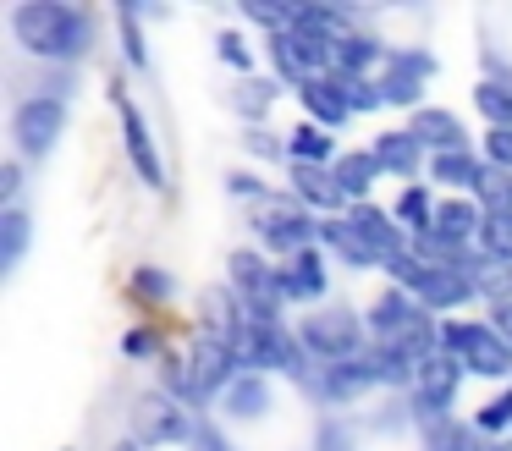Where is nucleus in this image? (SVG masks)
<instances>
[{
    "mask_svg": "<svg viewBox=\"0 0 512 451\" xmlns=\"http://www.w3.org/2000/svg\"><path fill=\"white\" fill-rule=\"evenodd\" d=\"M12 33L28 55H45V61H72V55H83L94 39L89 17L61 6V0H28V6H17Z\"/></svg>",
    "mask_w": 512,
    "mask_h": 451,
    "instance_id": "nucleus-1",
    "label": "nucleus"
},
{
    "mask_svg": "<svg viewBox=\"0 0 512 451\" xmlns=\"http://www.w3.org/2000/svg\"><path fill=\"white\" fill-rule=\"evenodd\" d=\"M441 341H446V352H452L463 369L485 374V380H501V374H512V347L496 336V325L452 319V325H441Z\"/></svg>",
    "mask_w": 512,
    "mask_h": 451,
    "instance_id": "nucleus-2",
    "label": "nucleus"
},
{
    "mask_svg": "<svg viewBox=\"0 0 512 451\" xmlns=\"http://www.w3.org/2000/svg\"><path fill=\"white\" fill-rule=\"evenodd\" d=\"M61 127H67V105H61V94H39V99H23L12 116V138L23 154H50L61 138Z\"/></svg>",
    "mask_w": 512,
    "mask_h": 451,
    "instance_id": "nucleus-3",
    "label": "nucleus"
},
{
    "mask_svg": "<svg viewBox=\"0 0 512 451\" xmlns=\"http://www.w3.org/2000/svg\"><path fill=\"white\" fill-rule=\"evenodd\" d=\"M303 347L325 363H353V358H364V325H358L353 314L325 308V314H314L309 325H303Z\"/></svg>",
    "mask_w": 512,
    "mask_h": 451,
    "instance_id": "nucleus-4",
    "label": "nucleus"
},
{
    "mask_svg": "<svg viewBox=\"0 0 512 451\" xmlns=\"http://www.w3.org/2000/svg\"><path fill=\"white\" fill-rule=\"evenodd\" d=\"M232 286L248 297V308H254V319H265V325H276V308H281V270H270L259 253H232Z\"/></svg>",
    "mask_w": 512,
    "mask_h": 451,
    "instance_id": "nucleus-5",
    "label": "nucleus"
},
{
    "mask_svg": "<svg viewBox=\"0 0 512 451\" xmlns=\"http://www.w3.org/2000/svg\"><path fill=\"white\" fill-rule=\"evenodd\" d=\"M188 369H193V396H199V402H210V391H221V385L232 380V369H237V341L204 336L199 352L188 358Z\"/></svg>",
    "mask_w": 512,
    "mask_h": 451,
    "instance_id": "nucleus-6",
    "label": "nucleus"
},
{
    "mask_svg": "<svg viewBox=\"0 0 512 451\" xmlns=\"http://www.w3.org/2000/svg\"><path fill=\"white\" fill-rule=\"evenodd\" d=\"M237 363H243V369H292V341L281 336V325L254 319V325L237 336Z\"/></svg>",
    "mask_w": 512,
    "mask_h": 451,
    "instance_id": "nucleus-7",
    "label": "nucleus"
},
{
    "mask_svg": "<svg viewBox=\"0 0 512 451\" xmlns=\"http://www.w3.org/2000/svg\"><path fill=\"white\" fill-rule=\"evenodd\" d=\"M380 347H386V352H397V358L408 363L413 374H419L424 363L435 358V325H430V319L419 314V308H413V314L402 319V325H391L386 336H380Z\"/></svg>",
    "mask_w": 512,
    "mask_h": 451,
    "instance_id": "nucleus-8",
    "label": "nucleus"
},
{
    "mask_svg": "<svg viewBox=\"0 0 512 451\" xmlns=\"http://www.w3.org/2000/svg\"><path fill=\"white\" fill-rule=\"evenodd\" d=\"M347 226H353L358 237H364L369 248L380 253V264H386V259H397V253H408V237H402V226L386 215V209H375V204H353Z\"/></svg>",
    "mask_w": 512,
    "mask_h": 451,
    "instance_id": "nucleus-9",
    "label": "nucleus"
},
{
    "mask_svg": "<svg viewBox=\"0 0 512 451\" xmlns=\"http://www.w3.org/2000/svg\"><path fill=\"white\" fill-rule=\"evenodd\" d=\"M430 55L424 50H397L391 55V72L386 83H380V94H386V105H413V99L424 94V77H430Z\"/></svg>",
    "mask_w": 512,
    "mask_h": 451,
    "instance_id": "nucleus-10",
    "label": "nucleus"
},
{
    "mask_svg": "<svg viewBox=\"0 0 512 451\" xmlns=\"http://www.w3.org/2000/svg\"><path fill=\"white\" fill-rule=\"evenodd\" d=\"M254 226H259V237L281 253H303L314 242V220L303 215V209H259Z\"/></svg>",
    "mask_w": 512,
    "mask_h": 451,
    "instance_id": "nucleus-11",
    "label": "nucleus"
},
{
    "mask_svg": "<svg viewBox=\"0 0 512 451\" xmlns=\"http://www.w3.org/2000/svg\"><path fill=\"white\" fill-rule=\"evenodd\" d=\"M457 380H463V363H457L452 352H435V358L419 369V413H435V407L452 402Z\"/></svg>",
    "mask_w": 512,
    "mask_h": 451,
    "instance_id": "nucleus-12",
    "label": "nucleus"
},
{
    "mask_svg": "<svg viewBox=\"0 0 512 451\" xmlns=\"http://www.w3.org/2000/svg\"><path fill=\"white\" fill-rule=\"evenodd\" d=\"M298 99L314 121H325V127H342V121L353 116V105H347V94H342V77H309V83L298 88Z\"/></svg>",
    "mask_w": 512,
    "mask_h": 451,
    "instance_id": "nucleus-13",
    "label": "nucleus"
},
{
    "mask_svg": "<svg viewBox=\"0 0 512 451\" xmlns=\"http://www.w3.org/2000/svg\"><path fill=\"white\" fill-rule=\"evenodd\" d=\"M292 193H298L309 209H336V204H347L336 171H325V165H292Z\"/></svg>",
    "mask_w": 512,
    "mask_h": 451,
    "instance_id": "nucleus-14",
    "label": "nucleus"
},
{
    "mask_svg": "<svg viewBox=\"0 0 512 451\" xmlns=\"http://www.w3.org/2000/svg\"><path fill=\"white\" fill-rule=\"evenodd\" d=\"M122 138H127V154H133L138 176H144L149 187H160V182H166V176H160V154H155V143H149L144 116H138V110L127 105V99H122Z\"/></svg>",
    "mask_w": 512,
    "mask_h": 451,
    "instance_id": "nucleus-15",
    "label": "nucleus"
},
{
    "mask_svg": "<svg viewBox=\"0 0 512 451\" xmlns=\"http://www.w3.org/2000/svg\"><path fill=\"white\" fill-rule=\"evenodd\" d=\"M380 380V369H375V358H353V363H331V374H325V396L331 402H353L358 391H369V385Z\"/></svg>",
    "mask_w": 512,
    "mask_h": 451,
    "instance_id": "nucleus-16",
    "label": "nucleus"
},
{
    "mask_svg": "<svg viewBox=\"0 0 512 451\" xmlns=\"http://www.w3.org/2000/svg\"><path fill=\"white\" fill-rule=\"evenodd\" d=\"M281 292H287V297H320V292H325V264H320V253H314V248L292 253V259L281 264Z\"/></svg>",
    "mask_w": 512,
    "mask_h": 451,
    "instance_id": "nucleus-17",
    "label": "nucleus"
},
{
    "mask_svg": "<svg viewBox=\"0 0 512 451\" xmlns=\"http://www.w3.org/2000/svg\"><path fill=\"white\" fill-rule=\"evenodd\" d=\"M144 435L160 440V446H177V440H193L199 429L182 418L177 396H166V402H149V407H144Z\"/></svg>",
    "mask_w": 512,
    "mask_h": 451,
    "instance_id": "nucleus-18",
    "label": "nucleus"
},
{
    "mask_svg": "<svg viewBox=\"0 0 512 451\" xmlns=\"http://www.w3.org/2000/svg\"><path fill=\"white\" fill-rule=\"evenodd\" d=\"M419 149H424V143L413 138V132H380L369 154L380 160V171H391V176H413V171H419Z\"/></svg>",
    "mask_w": 512,
    "mask_h": 451,
    "instance_id": "nucleus-19",
    "label": "nucleus"
},
{
    "mask_svg": "<svg viewBox=\"0 0 512 451\" xmlns=\"http://www.w3.org/2000/svg\"><path fill=\"white\" fill-rule=\"evenodd\" d=\"M479 220H485V209H474V204H463V198H452V204H441L435 209V237L441 242H452V248H463L468 237H479Z\"/></svg>",
    "mask_w": 512,
    "mask_h": 451,
    "instance_id": "nucleus-20",
    "label": "nucleus"
},
{
    "mask_svg": "<svg viewBox=\"0 0 512 451\" xmlns=\"http://www.w3.org/2000/svg\"><path fill=\"white\" fill-rule=\"evenodd\" d=\"M408 132L419 143H435V154H441V149H463V121H457L452 110H419Z\"/></svg>",
    "mask_w": 512,
    "mask_h": 451,
    "instance_id": "nucleus-21",
    "label": "nucleus"
},
{
    "mask_svg": "<svg viewBox=\"0 0 512 451\" xmlns=\"http://www.w3.org/2000/svg\"><path fill=\"white\" fill-rule=\"evenodd\" d=\"M474 292V281H468L463 270H430L424 275V286H419V297H424V308H452V303H463V297Z\"/></svg>",
    "mask_w": 512,
    "mask_h": 451,
    "instance_id": "nucleus-22",
    "label": "nucleus"
},
{
    "mask_svg": "<svg viewBox=\"0 0 512 451\" xmlns=\"http://www.w3.org/2000/svg\"><path fill=\"white\" fill-rule=\"evenodd\" d=\"M320 237H325V242H331V248H336V253H342V259H347V264H353V270H369V264H380V253H375V248H369V242H364V237H358V231H353V226H347V220H325V226H320Z\"/></svg>",
    "mask_w": 512,
    "mask_h": 451,
    "instance_id": "nucleus-23",
    "label": "nucleus"
},
{
    "mask_svg": "<svg viewBox=\"0 0 512 451\" xmlns=\"http://www.w3.org/2000/svg\"><path fill=\"white\" fill-rule=\"evenodd\" d=\"M430 176H441L446 187H479V176H485V165H479L468 149H441V154L430 160Z\"/></svg>",
    "mask_w": 512,
    "mask_h": 451,
    "instance_id": "nucleus-24",
    "label": "nucleus"
},
{
    "mask_svg": "<svg viewBox=\"0 0 512 451\" xmlns=\"http://www.w3.org/2000/svg\"><path fill=\"white\" fill-rule=\"evenodd\" d=\"M331 171H336V182H342V193H347V198H364V193H369V182L380 176V160H375V154H342V160H336Z\"/></svg>",
    "mask_w": 512,
    "mask_h": 451,
    "instance_id": "nucleus-25",
    "label": "nucleus"
},
{
    "mask_svg": "<svg viewBox=\"0 0 512 451\" xmlns=\"http://www.w3.org/2000/svg\"><path fill=\"white\" fill-rule=\"evenodd\" d=\"M23 248H28V215L23 209H6L0 215V270H17Z\"/></svg>",
    "mask_w": 512,
    "mask_h": 451,
    "instance_id": "nucleus-26",
    "label": "nucleus"
},
{
    "mask_svg": "<svg viewBox=\"0 0 512 451\" xmlns=\"http://www.w3.org/2000/svg\"><path fill=\"white\" fill-rule=\"evenodd\" d=\"M265 380L259 374H243V380H232L226 385V413H237V418H254V413H265Z\"/></svg>",
    "mask_w": 512,
    "mask_h": 451,
    "instance_id": "nucleus-27",
    "label": "nucleus"
},
{
    "mask_svg": "<svg viewBox=\"0 0 512 451\" xmlns=\"http://www.w3.org/2000/svg\"><path fill=\"white\" fill-rule=\"evenodd\" d=\"M380 55L375 39H364V33H342L336 39V66H342V77H364V66Z\"/></svg>",
    "mask_w": 512,
    "mask_h": 451,
    "instance_id": "nucleus-28",
    "label": "nucleus"
},
{
    "mask_svg": "<svg viewBox=\"0 0 512 451\" xmlns=\"http://www.w3.org/2000/svg\"><path fill=\"white\" fill-rule=\"evenodd\" d=\"M474 193L485 198V215H512V176L501 171V165H485Z\"/></svg>",
    "mask_w": 512,
    "mask_h": 451,
    "instance_id": "nucleus-29",
    "label": "nucleus"
},
{
    "mask_svg": "<svg viewBox=\"0 0 512 451\" xmlns=\"http://www.w3.org/2000/svg\"><path fill=\"white\" fill-rule=\"evenodd\" d=\"M397 226L419 231V237L435 226V204H430V193H424V187H408V193L397 198Z\"/></svg>",
    "mask_w": 512,
    "mask_h": 451,
    "instance_id": "nucleus-30",
    "label": "nucleus"
},
{
    "mask_svg": "<svg viewBox=\"0 0 512 451\" xmlns=\"http://www.w3.org/2000/svg\"><path fill=\"white\" fill-rule=\"evenodd\" d=\"M287 149H292V165H325V160H331V132H320V127H298Z\"/></svg>",
    "mask_w": 512,
    "mask_h": 451,
    "instance_id": "nucleus-31",
    "label": "nucleus"
},
{
    "mask_svg": "<svg viewBox=\"0 0 512 451\" xmlns=\"http://www.w3.org/2000/svg\"><path fill=\"white\" fill-rule=\"evenodd\" d=\"M479 242H485V259L507 264L512 259V215H485L479 220Z\"/></svg>",
    "mask_w": 512,
    "mask_h": 451,
    "instance_id": "nucleus-32",
    "label": "nucleus"
},
{
    "mask_svg": "<svg viewBox=\"0 0 512 451\" xmlns=\"http://www.w3.org/2000/svg\"><path fill=\"white\" fill-rule=\"evenodd\" d=\"M474 105L485 110L496 127H512V88L507 83H479L474 88Z\"/></svg>",
    "mask_w": 512,
    "mask_h": 451,
    "instance_id": "nucleus-33",
    "label": "nucleus"
},
{
    "mask_svg": "<svg viewBox=\"0 0 512 451\" xmlns=\"http://www.w3.org/2000/svg\"><path fill=\"white\" fill-rule=\"evenodd\" d=\"M408 314H413V303H408V297H402V292H386V297L375 303V330L386 336V330H391V325H402Z\"/></svg>",
    "mask_w": 512,
    "mask_h": 451,
    "instance_id": "nucleus-34",
    "label": "nucleus"
},
{
    "mask_svg": "<svg viewBox=\"0 0 512 451\" xmlns=\"http://www.w3.org/2000/svg\"><path fill=\"white\" fill-rule=\"evenodd\" d=\"M342 94H347V105H353V110H375V105H386V94H380L375 83H364V77H342Z\"/></svg>",
    "mask_w": 512,
    "mask_h": 451,
    "instance_id": "nucleus-35",
    "label": "nucleus"
},
{
    "mask_svg": "<svg viewBox=\"0 0 512 451\" xmlns=\"http://www.w3.org/2000/svg\"><path fill=\"white\" fill-rule=\"evenodd\" d=\"M116 22H122V50H127V61H144V33H138V22H133V11H122V17H116Z\"/></svg>",
    "mask_w": 512,
    "mask_h": 451,
    "instance_id": "nucleus-36",
    "label": "nucleus"
},
{
    "mask_svg": "<svg viewBox=\"0 0 512 451\" xmlns=\"http://www.w3.org/2000/svg\"><path fill=\"white\" fill-rule=\"evenodd\" d=\"M485 149H490V160H496L501 171H512V127H496L485 138Z\"/></svg>",
    "mask_w": 512,
    "mask_h": 451,
    "instance_id": "nucleus-37",
    "label": "nucleus"
},
{
    "mask_svg": "<svg viewBox=\"0 0 512 451\" xmlns=\"http://www.w3.org/2000/svg\"><path fill=\"white\" fill-rule=\"evenodd\" d=\"M501 424H512V391H507V396H496V402H490L485 413H479V424H474V429H501Z\"/></svg>",
    "mask_w": 512,
    "mask_h": 451,
    "instance_id": "nucleus-38",
    "label": "nucleus"
},
{
    "mask_svg": "<svg viewBox=\"0 0 512 451\" xmlns=\"http://www.w3.org/2000/svg\"><path fill=\"white\" fill-rule=\"evenodd\" d=\"M122 352H127V358H149V352H155V336H149V330H127Z\"/></svg>",
    "mask_w": 512,
    "mask_h": 451,
    "instance_id": "nucleus-39",
    "label": "nucleus"
},
{
    "mask_svg": "<svg viewBox=\"0 0 512 451\" xmlns=\"http://www.w3.org/2000/svg\"><path fill=\"white\" fill-rule=\"evenodd\" d=\"M490 325H496V336L512 347V297H501V303L490 308Z\"/></svg>",
    "mask_w": 512,
    "mask_h": 451,
    "instance_id": "nucleus-40",
    "label": "nucleus"
},
{
    "mask_svg": "<svg viewBox=\"0 0 512 451\" xmlns=\"http://www.w3.org/2000/svg\"><path fill=\"white\" fill-rule=\"evenodd\" d=\"M237 105H243V110H265V105H270V83H243Z\"/></svg>",
    "mask_w": 512,
    "mask_h": 451,
    "instance_id": "nucleus-41",
    "label": "nucleus"
},
{
    "mask_svg": "<svg viewBox=\"0 0 512 451\" xmlns=\"http://www.w3.org/2000/svg\"><path fill=\"white\" fill-rule=\"evenodd\" d=\"M133 286H138V292H149V297H166V275H160V270H138Z\"/></svg>",
    "mask_w": 512,
    "mask_h": 451,
    "instance_id": "nucleus-42",
    "label": "nucleus"
},
{
    "mask_svg": "<svg viewBox=\"0 0 512 451\" xmlns=\"http://www.w3.org/2000/svg\"><path fill=\"white\" fill-rule=\"evenodd\" d=\"M221 55L232 66H248V50H243V39H237V33H221Z\"/></svg>",
    "mask_w": 512,
    "mask_h": 451,
    "instance_id": "nucleus-43",
    "label": "nucleus"
},
{
    "mask_svg": "<svg viewBox=\"0 0 512 451\" xmlns=\"http://www.w3.org/2000/svg\"><path fill=\"white\" fill-rule=\"evenodd\" d=\"M17 187H23V171H17V165H6V171H0V198H12Z\"/></svg>",
    "mask_w": 512,
    "mask_h": 451,
    "instance_id": "nucleus-44",
    "label": "nucleus"
},
{
    "mask_svg": "<svg viewBox=\"0 0 512 451\" xmlns=\"http://www.w3.org/2000/svg\"><path fill=\"white\" fill-rule=\"evenodd\" d=\"M116 451H138V446H133V440H122V446H116Z\"/></svg>",
    "mask_w": 512,
    "mask_h": 451,
    "instance_id": "nucleus-45",
    "label": "nucleus"
}]
</instances>
